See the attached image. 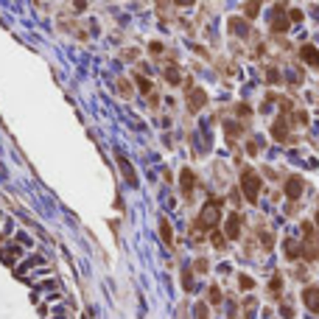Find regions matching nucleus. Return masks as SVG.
<instances>
[{"label": "nucleus", "instance_id": "12", "mask_svg": "<svg viewBox=\"0 0 319 319\" xmlns=\"http://www.w3.org/2000/svg\"><path fill=\"white\" fill-rule=\"evenodd\" d=\"M0 258H3L6 266H14V260L20 258V249L17 247H6V249H0Z\"/></svg>", "mask_w": 319, "mask_h": 319}, {"label": "nucleus", "instance_id": "4", "mask_svg": "<svg viewBox=\"0 0 319 319\" xmlns=\"http://www.w3.org/2000/svg\"><path fill=\"white\" fill-rule=\"evenodd\" d=\"M288 23H291V20H288V14H285V6H283V3H277L275 9H272L269 28H272V31H277V34H283L285 28H288Z\"/></svg>", "mask_w": 319, "mask_h": 319}, {"label": "nucleus", "instance_id": "15", "mask_svg": "<svg viewBox=\"0 0 319 319\" xmlns=\"http://www.w3.org/2000/svg\"><path fill=\"white\" fill-rule=\"evenodd\" d=\"M165 78H168V84H182V78H179V70L174 68V65H171V68H168V70H165Z\"/></svg>", "mask_w": 319, "mask_h": 319}, {"label": "nucleus", "instance_id": "24", "mask_svg": "<svg viewBox=\"0 0 319 319\" xmlns=\"http://www.w3.org/2000/svg\"><path fill=\"white\" fill-rule=\"evenodd\" d=\"M227 132H230V138H235V135H241V126H238V123H230V129Z\"/></svg>", "mask_w": 319, "mask_h": 319}, {"label": "nucleus", "instance_id": "20", "mask_svg": "<svg viewBox=\"0 0 319 319\" xmlns=\"http://www.w3.org/2000/svg\"><path fill=\"white\" fill-rule=\"evenodd\" d=\"M210 302H213V305H218V302H221V291H218V285H213V288H210Z\"/></svg>", "mask_w": 319, "mask_h": 319}, {"label": "nucleus", "instance_id": "13", "mask_svg": "<svg viewBox=\"0 0 319 319\" xmlns=\"http://www.w3.org/2000/svg\"><path fill=\"white\" fill-rule=\"evenodd\" d=\"M272 138H275V140H288V129H285L283 118H277V121H275V126H272Z\"/></svg>", "mask_w": 319, "mask_h": 319}, {"label": "nucleus", "instance_id": "27", "mask_svg": "<svg viewBox=\"0 0 319 319\" xmlns=\"http://www.w3.org/2000/svg\"><path fill=\"white\" fill-rule=\"evenodd\" d=\"M196 272H207V260H202V258L196 260Z\"/></svg>", "mask_w": 319, "mask_h": 319}, {"label": "nucleus", "instance_id": "7", "mask_svg": "<svg viewBox=\"0 0 319 319\" xmlns=\"http://www.w3.org/2000/svg\"><path fill=\"white\" fill-rule=\"evenodd\" d=\"M179 185H182V193H185V196H190V193H193V185H196V177H193V171H190V168H182Z\"/></svg>", "mask_w": 319, "mask_h": 319}, {"label": "nucleus", "instance_id": "21", "mask_svg": "<svg viewBox=\"0 0 319 319\" xmlns=\"http://www.w3.org/2000/svg\"><path fill=\"white\" fill-rule=\"evenodd\" d=\"M238 285H241V288H252V285H255V283H252V277L241 275V277H238Z\"/></svg>", "mask_w": 319, "mask_h": 319}, {"label": "nucleus", "instance_id": "18", "mask_svg": "<svg viewBox=\"0 0 319 319\" xmlns=\"http://www.w3.org/2000/svg\"><path fill=\"white\" fill-rule=\"evenodd\" d=\"M138 87L143 90V93H151V81H148L146 76H138Z\"/></svg>", "mask_w": 319, "mask_h": 319}, {"label": "nucleus", "instance_id": "3", "mask_svg": "<svg viewBox=\"0 0 319 319\" xmlns=\"http://www.w3.org/2000/svg\"><path fill=\"white\" fill-rule=\"evenodd\" d=\"M302 233H305V249H302V258L305 260H319V241L314 238V227L302 224Z\"/></svg>", "mask_w": 319, "mask_h": 319}, {"label": "nucleus", "instance_id": "22", "mask_svg": "<svg viewBox=\"0 0 319 319\" xmlns=\"http://www.w3.org/2000/svg\"><path fill=\"white\" fill-rule=\"evenodd\" d=\"M288 20H291V23H300V20H302V11H300V9H291V11H288Z\"/></svg>", "mask_w": 319, "mask_h": 319}, {"label": "nucleus", "instance_id": "19", "mask_svg": "<svg viewBox=\"0 0 319 319\" xmlns=\"http://www.w3.org/2000/svg\"><path fill=\"white\" fill-rule=\"evenodd\" d=\"M182 285H185V291H193V275H190V272H185V277H182Z\"/></svg>", "mask_w": 319, "mask_h": 319}, {"label": "nucleus", "instance_id": "2", "mask_svg": "<svg viewBox=\"0 0 319 319\" xmlns=\"http://www.w3.org/2000/svg\"><path fill=\"white\" fill-rule=\"evenodd\" d=\"M241 190H244V196L249 199L252 205L258 202V193H260V177L252 168H247V171L241 174Z\"/></svg>", "mask_w": 319, "mask_h": 319}, {"label": "nucleus", "instance_id": "1", "mask_svg": "<svg viewBox=\"0 0 319 319\" xmlns=\"http://www.w3.org/2000/svg\"><path fill=\"white\" fill-rule=\"evenodd\" d=\"M218 216H221V202H218V199H210V202L202 207V213H199L196 227L199 230H213V227L218 224Z\"/></svg>", "mask_w": 319, "mask_h": 319}, {"label": "nucleus", "instance_id": "17", "mask_svg": "<svg viewBox=\"0 0 319 319\" xmlns=\"http://www.w3.org/2000/svg\"><path fill=\"white\" fill-rule=\"evenodd\" d=\"M280 288H283V280H280V275H275V277H272V283H269V291L280 294Z\"/></svg>", "mask_w": 319, "mask_h": 319}, {"label": "nucleus", "instance_id": "10", "mask_svg": "<svg viewBox=\"0 0 319 319\" xmlns=\"http://www.w3.org/2000/svg\"><path fill=\"white\" fill-rule=\"evenodd\" d=\"M118 163H121V171H123V177H126V182H129V185H138V174H135V168H132L129 160H126L123 154H118Z\"/></svg>", "mask_w": 319, "mask_h": 319}, {"label": "nucleus", "instance_id": "6", "mask_svg": "<svg viewBox=\"0 0 319 319\" xmlns=\"http://www.w3.org/2000/svg\"><path fill=\"white\" fill-rule=\"evenodd\" d=\"M285 196L288 199L302 196V177H288V182H285Z\"/></svg>", "mask_w": 319, "mask_h": 319}, {"label": "nucleus", "instance_id": "14", "mask_svg": "<svg viewBox=\"0 0 319 319\" xmlns=\"http://www.w3.org/2000/svg\"><path fill=\"white\" fill-rule=\"evenodd\" d=\"M160 235H163V244L165 247H171L174 238H171V224H168V218H160Z\"/></svg>", "mask_w": 319, "mask_h": 319}, {"label": "nucleus", "instance_id": "8", "mask_svg": "<svg viewBox=\"0 0 319 319\" xmlns=\"http://www.w3.org/2000/svg\"><path fill=\"white\" fill-rule=\"evenodd\" d=\"M300 56L305 59V65H311V68H319V51L314 48V45H302V48H300Z\"/></svg>", "mask_w": 319, "mask_h": 319}, {"label": "nucleus", "instance_id": "29", "mask_svg": "<svg viewBox=\"0 0 319 319\" xmlns=\"http://www.w3.org/2000/svg\"><path fill=\"white\" fill-rule=\"evenodd\" d=\"M249 112H252V109L247 106V104H241V106H238V115H249Z\"/></svg>", "mask_w": 319, "mask_h": 319}, {"label": "nucleus", "instance_id": "16", "mask_svg": "<svg viewBox=\"0 0 319 319\" xmlns=\"http://www.w3.org/2000/svg\"><path fill=\"white\" fill-rule=\"evenodd\" d=\"M285 255H288V258H300V255H302V249H300V244H294V241H288V244H285Z\"/></svg>", "mask_w": 319, "mask_h": 319}, {"label": "nucleus", "instance_id": "11", "mask_svg": "<svg viewBox=\"0 0 319 319\" xmlns=\"http://www.w3.org/2000/svg\"><path fill=\"white\" fill-rule=\"evenodd\" d=\"M302 300H305V305H308L311 311H319V288H305Z\"/></svg>", "mask_w": 319, "mask_h": 319}, {"label": "nucleus", "instance_id": "25", "mask_svg": "<svg viewBox=\"0 0 319 319\" xmlns=\"http://www.w3.org/2000/svg\"><path fill=\"white\" fill-rule=\"evenodd\" d=\"M258 9H260L258 3H252V6H247V17H255V11H258Z\"/></svg>", "mask_w": 319, "mask_h": 319}, {"label": "nucleus", "instance_id": "30", "mask_svg": "<svg viewBox=\"0 0 319 319\" xmlns=\"http://www.w3.org/2000/svg\"><path fill=\"white\" fill-rule=\"evenodd\" d=\"M121 93L129 95V84H126V78H121Z\"/></svg>", "mask_w": 319, "mask_h": 319}, {"label": "nucleus", "instance_id": "5", "mask_svg": "<svg viewBox=\"0 0 319 319\" xmlns=\"http://www.w3.org/2000/svg\"><path fill=\"white\" fill-rule=\"evenodd\" d=\"M205 104H207L205 90H196V87H190V90H188V109H190V112H199V109H202Z\"/></svg>", "mask_w": 319, "mask_h": 319}, {"label": "nucleus", "instance_id": "28", "mask_svg": "<svg viewBox=\"0 0 319 319\" xmlns=\"http://www.w3.org/2000/svg\"><path fill=\"white\" fill-rule=\"evenodd\" d=\"M148 51H151V53H163V45H160V42H151V48H148Z\"/></svg>", "mask_w": 319, "mask_h": 319}, {"label": "nucleus", "instance_id": "26", "mask_svg": "<svg viewBox=\"0 0 319 319\" xmlns=\"http://www.w3.org/2000/svg\"><path fill=\"white\" fill-rule=\"evenodd\" d=\"M17 241H20V244H26V247H31V238H28L26 233H20V235H17Z\"/></svg>", "mask_w": 319, "mask_h": 319}, {"label": "nucleus", "instance_id": "23", "mask_svg": "<svg viewBox=\"0 0 319 319\" xmlns=\"http://www.w3.org/2000/svg\"><path fill=\"white\" fill-rule=\"evenodd\" d=\"M280 314H283L285 319H291L294 317V308H291V305H283V308H280Z\"/></svg>", "mask_w": 319, "mask_h": 319}, {"label": "nucleus", "instance_id": "31", "mask_svg": "<svg viewBox=\"0 0 319 319\" xmlns=\"http://www.w3.org/2000/svg\"><path fill=\"white\" fill-rule=\"evenodd\" d=\"M199 319H207V311H205V305H199Z\"/></svg>", "mask_w": 319, "mask_h": 319}, {"label": "nucleus", "instance_id": "9", "mask_svg": "<svg viewBox=\"0 0 319 319\" xmlns=\"http://www.w3.org/2000/svg\"><path fill=\"white\" fill-rule=\"evenodd\" d=\"M238 235H241V216L230 213L227 216V238H238Z\"/></svg>", "mask_w": 319, "mask_h": 319}]
</instances>
